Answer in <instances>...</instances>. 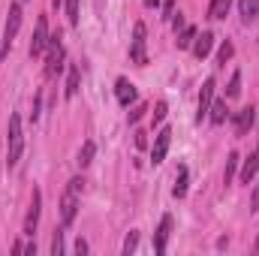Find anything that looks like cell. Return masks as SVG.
Returning <instances> with one entry per match:
<instances>
[{
  "mask_svg": "<svg viewBox=\"0 0 259 256\" xmlns=\"http://www.w3.org/2000/svg\"><path fill=\"white\" fill-rule=\"evenodd\" d=\"M232 55H235V46H232V42L226 39V42L220 46V52H217V64L223 66V64H226V61H229V58H232Z\"/></svg>",
  "mask_w": 259,
  "mask_h": 256,
  "instance_id": "cb8c5ba5",
  "label": "cell"
},
{
  "mask_svg": "<svg viewBox=\"0 0 259 256\" xmlns=\"http://www.w3.org/2000/svg\"><path fill=\"white\" fill-rule=\"evenodd\" d=\"M66 15H69V24H78V0H66Z\"/></svg>",
  "mask_w": 259,
  "mask_h": 256,
  "instance_id": "484cf974",
  "label": "cell"
},
{
  "mask_svg": "<svg viewBox=\"0 0 259 256\" xmlns=\"http://www.w3.org/2000/svg\"><path fill=\"white\" fill-rule=\"evenodd\" d=\"M52 3H55V9H58V6H61V3H64V0H52Z\"/></svg>",
  "mask_w": 259,
  "mask_h": 256,
  "instance_id": "d590c367",
  "label": "cell"
},
{
  "mask_svg": "<svg viewBox=\"0 0 259 256\" xmlns=\"http://www.w3.org/2000/svg\"><path fill=\"white\" fill-rule=\"evenodd\" d=\"M211 46H214V33H211V30H205L202 36L196 33L193 46H190V49H193V58H199V61H202V58H208V55H211Z\"/></svg>",
  "mask_w": 259,
  "mask_h": 256,
  "instance_id": "8fae6325",
  "label": "cell"
},
{
  "mask_svg": "<svg viewBox=\"0 0 259 256\" xmlns=\"http://www.w3.org/2000/svg\"><path fill=\"white\" fill-rule=\"evenodd\" d=\"M75 196H78V193L66 187L64 199H61V223H64V226H69V223L75 220V208H78V199H75Z\"/></svg>",
  "mask_w": 259,
  "mask_h": 256,
  "instance_id": "9c48e42d",
  "label": "cell"
},
{
  "mask_svg": "<svg viewBox=\"0 0 259 256\" xmlns=\"http://www.w3.org/2000/svg\"><path fill=\"white\" fill-rule=\"evenodd\" d=\"M253 121H256V109H253V106H244V109L235 115V133H238V136H247V130L253 127Z\"/></svg>",
  "mask_w": 259,
  "mask_h": 256,
  "instance_id": "30bf717a",
  "label": "cell"
},
{
  "mask_svg": "<svg viewBox=\"0 0 259 256\" xmlns=\"http://www.w3.org/2000/svg\"><path fill=\"white\" fill-rule=\"evenodd\" d=\"M238 163H241V157H238V151H232V154L226 157V169H223V181H226V184H232V178H235V169H238Z\"/></svg>",
  "mask_w": 259,
  "mask_h": 256,
  "instance_id": "d6986e66",
  "label": "cell"
},
{
  "mask_svg": "<svg viewBox=\"0 0 259 256\" xmlns=\"http://www.w3.org/2000/svg\"><path fill=\"white\" fill-rule=\"evenodd\" d=\"M175 15V0H166L163 3V18H172Z\"/></svg>",
  "mask_w": 259,
  "mask_h": 256,
  "instance_id": "f546056e",
  "label": "cell"
},
{
  "mask_svg": "<svg viewBox=\"0 0 259 256\" xmlns=\"http://www.w3.org/2000/svg\"><path fill=\"white\" fill-rule=\"evenodd\" d=\"M136 247H139V232L133 229V232H130L127 238H124V256H130L133 250H136Z\"/></svg>",
  "mask_w": 259,
  "mask_h": 256,
  "instance_id": "d4e9b609",
  "label": "cell"
},
{
  "mask_svg": "<svg viewBox=\"0 0 259 256\" xmlns=\"http://www.w3.org/2000/svg\"><path fill=\"white\" fill-rule=\"evenodd\" d=\"M115 94H118V103H121V106L136 103V84H133L130 78H118V81H115Z\"/></svg>",
  "mask_w": 259,
  "mask_h": 256,
  "instance_id": "7c38bea8",
  "label": "cell"
},
{
  "mask_svg": "<svg viewBox=\"0 0 259 256\" xmlns=\"http://www.w3.org/2000/svg\"><path fill=\"white\" fill-rule=\"evenodd\" d=\"M130 61L136 66L148 64V55H145V24L139 21L136 30H133V42H130Z\"/></svg>",
  "mask_w": 259,
  "mask_h": 256,
  "instance_id": "5b68a950",
  "label": "cell"
},
{
  "mask_svg": "<svg viewBox=\"0 0 259 256\" xmlns=\"http://www.w3.org/2000/svg\"><path fill=\"white\" fill-rule=\"evenodd\" d=\"M211 103H214V78H205L202 94H199V112H196V121H199V124H202V118H208Z\"/></svg>",
  "mask_w": 259,
  "mask_h": 256,
  "instance_id": "ba28073f",
  "label": "cell"
},
{
  "mask_svg": "<svg viewBox=\"0 0 259 256\" xmlns=\"http://www.w3.org/2000/svg\"><path fill=\"white\" fill-rule=\"evenodd\" d=\"M193 39H196V27L190 24V27H184V30L178 33V39H175V42H178V49H190V46H193Z\"/></svg>",
  "mask_w": 259,
  "mask_h": 256,
  "instance_id": "603a6c76",
  "label": "cell"
},
{
  "mask_svg": "<svg viewBox=\"0 0 259 256\" xmlns=\"http://www.w3.org/2000/svg\"><path fill=\"white\" fill-rule=\"evenodd\" d=\"M81 187H84V181H81V178H72V181H69V190H81Z\"/></svg>",
  "mask_w": 259,
  "mask_h": 256,
  "instance_id": "836d02e7",
  "label": "cell"
},
{
  "mask_svg": "<svg viewBox=\"0 0 259 256\" xmlns=\"http://www.w3.org/2000/svg\"><path fill=\"white\" fill-rule=\"evenodd\" d=\"M235 97H241V72H238V69L232 72L229 88H226V100H235Z\"/></svg>",
  "mask_w": 259,
  "mask_h": 256,
  "instance_id": "7402d4cb",
  "label": "cell"
},
{
  "mask_svg": "<svg viewBox=\"0 0 259 256\" xmlns=\"http://www.w3.org/2000/svg\"><path fill=\"white\" fill-rule=\"evenodd\" d=\"M94 154H97V145L88 139V142L81 145V151H78V166H81V169H84V166H91V163H94Z\"/></svg>",
  "mask_w": 259,
  "mask_h": 256,
  "instance_id": "ac0fdd59",
  "label": "cell"
},
{
  "mask_svg": "<svg viewBox=\"0 0 259 256\" xmlns=\"http://www.w3.org/2000/svg\"><path fill=\"white\" fill-rule=\"evenodd\" d=\"M18 30H21V6H18V3H12V6H9V15H6V27H3V49H0V61L9 55L12 39L18 36Z\"/></svg>",
  "mask_w": 259,
  "mask_h": 256,
  "instance_id": "7a4b0ae2",
  "label": "cell"
},
{
  "mask_svg": "<svg viewBox=\"0 0 259 256\" xmlns=\"http://www.w3.org/2000/svg\"><path fill=\"white\" fill-rule=\"evenodd\" d=\"M75 253H78V256L88 253V241H84V238H78V241H75Z\"/></svg>",
  "mask_w": 259,
  "mask_h": 256,
  "instance_id": "1f68e13d",
  "label": "cell"
},
{
  "mask_svg": "<svg viewBox=\"0 0 259 256\" xmlns=\"http://www.w3.org/2000/svg\"><path fill=\"white\" fill-rule=\"evenodd\" d=\"M169 145H172V130L163 127L160 133H157V139H154L151 160H154V163H163V160H166V154H169Z\"/></svg>",
  "mask_w": 259,
  "mask_h": 256,
  "instance_id": "52a82bcc",
  "label": "cell"
},
{
  "mask_svg": "<svg viewBox=\"0 0 259 256\" xmlns=\"http://www.w3.org/2000/svg\"><path fill=\"white\" fill-rule=\"evenodd\" d=\"M64 69V46H61V36H52L49 39V58H46V75H58Z\"/></svg>",
  "mask_w": 259,
  "mask_h": 256,
  "instance_id": "277c9868",
  "label": "cell"
},
{
  "mask_svg": "<svg viewBox=\"0 0 259 256\" xmlns=\"http://www.w3.org/2000/svg\"><path fill=\"white\" fill-rule=\"evenodd\" d=\"M226 115H229V109H226V100H217V103H211V109H208V118H211V124H223V121H226Z\"/></svg>",
  "mask_w": 259,
  "mask_h": 256,
  "instance_id": "2e32d148",
  "label": "cell"
},
{
  "mask_svg": "<svg viewBox=\"0 0 259 256\" xmlns=\"http://www.w3.org/2000/svg\"><path fill=\"white\" fill-rule=\"evenodd\" d=\"M166 112H169V106H166V100H160V103L154 106V124H160V121L166 118Z\"/></svg>",
  "mask_w": 259,
  "mask_h": 256,
  "instance_id": "4316f807",
  "label": "cell"
},
{
  "mask_svg": "<svg viewBox=\"0 0 259 256\" xmlns=\"http://www.w3.org/2000/svg\"><path fill=\"white\" fill-rule=\"evenodd\" d=\"M169 232H172V217L166 214V217L160 220L157 235H154V250H157V253H163V250H166V244H169Z\"/></svg>",
  "mask_w": 259,
  "mask_h": 256,
  "instance_id": "4fadbf2b",
  "label": "cell"
},
{
  "mask_svg": "<svg viewBox=\"0 0 259 256\" xmlns=\"http://www.w3.org/2000/svg\"><path fill=\"white\" fill-rule=\"evenodd\" d=\"M39 211H42V193L33 190L27 217H24V235H30V238H33V232H36V226H39Z\"/></svg>",
  "mask_w": 259,
  "mask_h": 256,
  "instance_id": "8992f818",
  "label": "cell"
},
{
  "mask_svg": "<svg viewBox=\"0 0 259 256\" xmlns=\"http://www.w3.org/2000/svg\"><path fill=\"white\" fill-rule=\"evenodd\" d=\"M52 253H55V256L64 253V232H61V229L55 232V241H52Z\"/></svg>",
  "mask_w": 259,
  "mask_h": 256,
  "instance_id": "83f0119b",
  "label": "cell"
},
{
  "mask_svg": "<svg viewBox=\"0 0 259 256\" xmlns=\"http://www.w3.org/2000/svg\"><path fill=\"white\" fill-rule=\"evenodd\" d=\"M175 199H184L187 196V166H181L178 169V175H175Z\"/></svg>",
  "mask_w": 259,
  "mask_h": 256,
  "instance_id": "ffe728a7",
  "label": "cell"
},
{
  "mask_svg": "<svg viewBox=\"0 0 259 256\" xmlns=\"http://www.w3.org/2000/svg\"><path fill=\"white\" fill-rule=\"evenodd\" d=\"M157 3H160V0H145V6H157Z\"/></svg>",
  "mask_w": 259,
  "mask_h": 256,
  "instance_id": "e575fe53",
  "label": "cell"
},
{
  "mask_svg": "<svg viewBox=\"0 0 259 256\" xmlns=\"http://www.w3.org/2000/svg\"><path fill=\"white\" fill-rule=\"evenodd\" d=\"M253 250H256V253H259V238H256V244H253Z\"/></svg>",
  "mask_w": 259,
  "mask_h": 256,
  "instance_id": "8d00e7d4",
  "label": "cell"
},
{
  "mask_svg": "<svg viewBox=\"0 0 259 256\" xmlns=\"http://www.w3.org/2000/svg\"><path fill=\"white\" fill-rule=\"evenodd\" d=\"M238 9H241L244 21H253L259 15V0H238Z\"/></svg>",
  "mask_w": 259,
  "mask_h": 256,
  "instance_id": "e0dca14e",
  "label": "cell"
},
{
  "mask_svg": "<svg viewBox=\"0 0 259 256\" xmlns=\"http://www.w3.org/2000/svg\"><path fill=\"white\" fill-rule=\"evenodd\" d=\"M259 208V184H256V190H253V196H250V211H256Z\"/></svg>",
  "mask_w": 259,
  "mask_h": 256,
  "instance_id": "d6a6232c",
  "label": "cell"
},
{
  "mask_svg": "<svg viewBox=\"0 0 259 256\" xmlns=\"http://www.w3.org/2000/svg\"><path fill=\"white\" fill-rule=\"evenodd\" d=\"M136 148H148V133L136 130Z\"/></svg>",
  "mask_w": 259,
  "mask_h": 256,
  "instance_id": "4dcf8cb0",
  "label": "cell"
},
{
  "mask_svg": "<svg viewBox=\"0 0 259 256\" xmlns=\"http://www.w3.org/2000/svg\"><path fill=\"white\" fill-rule=\"evenodd\" d=\"M24 151V136H21V118L9 115V127H6V166H15L18 157Z\"/></svg>",
  "mask_w": 259,
  "mask_h": 256,
  "instance_id": "6da1fadb",
  "label": "cell"
},
{
  "mask_svg": "<svg viewBox=\"0 0 259 256\" xmlns=\"http://www.w3.org/2000/svg\"><path fill=\"white\" fill-rule=\"evenodd\" d=\"M256 172H259V148L253 151V154H250V157H247V160H244V169H241V181H244V184H250Z\"/></svg>",
  "mask_w": 259,
  "mask_h": 256,
  "instance_id": "5bb4252c",
  "label": "cell"
},
{
  "mask_svg": "<svg viewBox=\"0 0 259 256\" xmlns=\"http://www.w3.org/2000/svg\"><path fill=\"white\" fill-rule=\"evenodd\" d=\"M49 21H46V15H39L36 18V27H33V39H30V58H39L46 49H49Z\"/></svg>",
  "mask_w": 259,
  "mask_h": 256,
  "instance_id": "3957f363",
  "label": "cell"
},
{
  "mask_svg": "<svg viewBox=\"0 0 259 256\" xmlns=\"http://www.w3.org/2000/svg\"><path fill=\"white\" fill-rule=\"evenodd\" d=\"M145 112H148V106H136V109H133V112H130V124H139V121H142V115H145Z\"/></svg>",
  "mask_w": 259,
  "mask_h": 256,
  "instance_id": "f1b7e54d",
  "label": "cell"
},
{
  "mask_svg": "<svg viewBox=\"0 0 259 256\" xmlns=\"http://www.w3.org/2000/svg\"><path fill=\"white\" fill-rule=\"evenodd\" d=\"M78 78H81V69H78V66H69V78H66V97H75V94H78Z\"/></svg>",
  "mask_w": 259,
  "mask_h": 256,
  "instance_id": "44dd1931",
  "label": "cell"
},
{
  "mask_svg": "<svg viewBox=\"0 0 259 256\" xmlns=\"http://www.w3.org/2000/svg\"><path fill=\"white\" fill-rule=\"evenodd\" d=\"M229 6H232V0H211V6H208V18H214V21L226 18V15H229Z\"/></svg>",
  "mask_w": 259,
  "mask_h": 256,
  "instance_id": "9a60e30c",
  "label": "cell"
}]
</instances>
